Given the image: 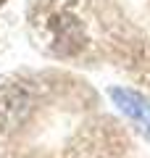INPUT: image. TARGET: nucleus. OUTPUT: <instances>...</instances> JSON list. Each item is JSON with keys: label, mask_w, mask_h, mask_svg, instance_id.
I'll return each mask as SVG.
<instances>
[{"label": "nucleus", "mask_w": 150, "mask_h": 158, "mask_svg": "<svg viewBox=\"0 0 150 158\" xmlns=\"http://www.w3.org/2000/svg\"><path fill=\"white\" fill-rule=\"evenodd\" d=\"M108 95H111V100L116 103L132 121H137V124L142 127L145 135H150V100L148 98H142L140 92L124 90V87H111Z\"/></svg>", "instance_id": "nucleus-1"}, {"label": "nucleus", "mask_w": 150, "mask_h": 158, "mask_svg": "<svg viewBox=\"0 0 150 158\" xmlns=\"http://www.w3.org/2000/svg\"><path fill=\"white\" fill-rule=\"evenodd\" d=\"M3 3H6V0H0V6H3Z\"/></svg>", "instance_id": "nucleus-2"}]
</instances>
